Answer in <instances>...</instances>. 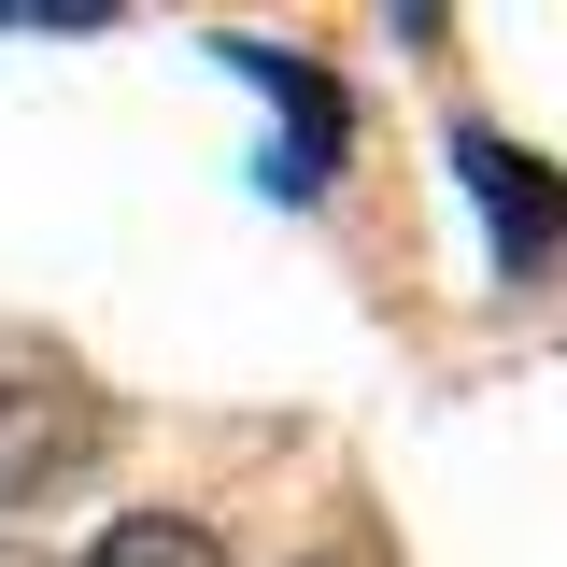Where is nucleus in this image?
I'll use <instances>...</instances> for the list:
<instances>
[{"label":"nucleus","mask_w":567,"mask_h":567,"mask_svg":"<svg viewBox=\"0 0 567 567\" xmlns=\"http://www.w3.org/2000/svg\"><path fill=\"white\" fill-rule=\"evenodd\" d=\"M100 440H114V412L58 341H0V511H43Z\"/></svg>","instance_id":"f257e3e1"},{"label":"nucleus","mask_w":567,"mask_h":567,"mask_svg":"<svg viewBox=\"0 0 567 567\" xmlns=\"http://www.w3.org/2000/svg\"><path fill=\"white\" fill-rule=\"evenodd\" d=\"M213 58L270 100V156H256V185H270L284 213H312L327 185H341V156H354V100H341L312 58H298V43H270V29H227Z\"/></svg>","instance_id":"f03ea898"},{"label":"nucleus","mask_w":567,"mask_h":567,"mask_svg":"<svg viewBox=\"0 0 567 567\" xmlns=\"http://www.w3.org/2000/svg\"><path fill=\"white\" fill-rule=\"evenodd\" d=\"M440 156H454V185L483 199V256H496V284H525V270L567 241V171H554V156H525V142H496V128H454Z\"/></svg>","instance_id":"7ed1b4c3"},{"label":"nucleus","mask_w":567,"mask_h":567,"mask_svg":"<svg viewBox=\"0 0 567 567\" xmlns=\"http://www.w3.org/2000/svg\"><path fill=\"white\" fill-rule=\"evenodd\" d=\"M71 567H227V554H213V525H185V511H128V525H100Z\"/></svg>","instance_id":"20e7f679"},{"label":"nucleus","mask_w":567,"mask_h":567,"mask_svg":"<svg viewBox=\"0 0 567 567\" xmlns=\"http://www.w3.org/2000/svg\"><path fill=\"white\" fill-rule=\"evenodd\" d=\"M312 567H327V554H312Z\"/></svg>","instance_id":"39448f33"}]
</instances>
